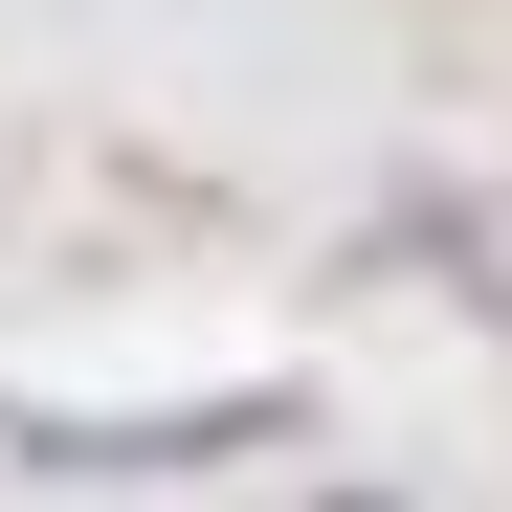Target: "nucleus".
Wrapping results in <instances>:
<instances>
[]
</instances>
